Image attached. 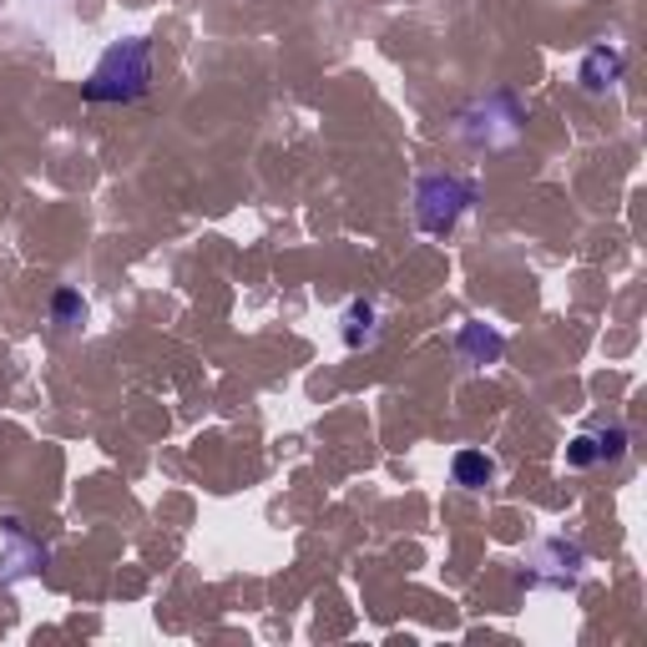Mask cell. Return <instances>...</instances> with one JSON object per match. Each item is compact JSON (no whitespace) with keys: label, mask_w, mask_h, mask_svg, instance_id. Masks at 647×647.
Returning a JSON list of instances; mask_svg holds the SVG:
<instances>
[{"label":"cell","mask_w":647,"mask_h":647,"mask_svg":"<svg viewBox=\"0 0 647 647\" xmlns=\"http://www.w3.org/2000/svg\"><path fill=\"white\" fill-rule=\"evenodd\" d=\"M152 86V46L142 41H117L107 56L97 61L92 82L82 86L86 101H137Z\"/></svg>","instance_id":"6da1fadb"},{"label":"cell","mask_w":647,"mask_h":647,"mask_svg":"<svg viewBox=\"0 0 647 647\" xmlns=\"http://www.w3.org/2000/svg\"><path fill=\"white\" fill-rule=\"evenodd\" d=\"M470 182L455 178V172H430L426 182H420V193H415V218H420V228L426 233H451L455 223H460V213L470 207Z\"/></svg>","instance_id":"7a4b0ae2"},{"label":"cell","mask_w":647,"mask_h":647,"mask_svg":"<svg viewBox=\"0 0 647 647\" xmlns=\"http://www.w3.org/2000/svg\"><path fill=\"white\" fill-rule=\"evenodd\" d=\"M622 51L618 46H592L587 51V61H582V71H577V82H582V92L587 97H602V92H612V86L622 82Z\"/></svg>","instance_id":"3957f363"},{"label":"cell","mask_w":647,"mask_h":647,"mask_svg":"<svg viewBox=\"0 0 647 647\" xmlns=\"http://www.w3.org/2000/svg\"><path fill=\"white\" fill-rule=\"evenodd\" d=\"M455 349H460V359H470V364H496V359L506 355V339H501L491 324H460Z\"/></svg>","instance_id":"277c9868"},{"label":"cell","mask_w":647,"mask_h":647,"mask_svg":"<svg viewBox=\"0 0 647 647\" xmlns=\"http://www.w3.org/2000/svg\"><path fill=\"white\" fill-rule=\"evenodd\" d=\"M451 481L460 486V491H486V486L496 481V460L486 451H455L451 455Z\"/></svg>","instance_id":"5b68a950"},{"label":"cell","mask_w":647,"mask_h":647,"mask_svg":"<svg viewBox=\"0 0 647 647\" xmlns=\"http://www.w3.org/2000/svg\"><path fill=\"white\" fill-rule=\"evenodd\" d=\"M51 324L56 330H82L86 324V299L76 289H56L51 293Z\"/></svg>","instance_id":"8992f818"},{"label":"cell","mask_w":647,"mask_h":647,"mask_svg":"<svg viewBox=\"0 0 647 647\" xmlns=\"http://www.w3.org/2000/svg\"><path fill=\"white\" fill-rule=\"evenodd\" d=\"M370 324H374V309L364 299L355 303V309H349V324H345V345L349 349H359L364 345V339H370Z\"/></svg>","instance_id":"52a82bcc"},{"label":"cell","mask_w":647,"mask_h":647,"mask_svg":"<svg viewBox=\"0 0 647 647\" xmlns=\"http://www.w3.org/2000/svg\"><path fill=\"white\" fill-rule=\"evenodd\" d=\"M597 441V460H622V451H627V426H607L592 435Z\"/></svg>","instance_id":"ba28073f"},{"label":"cell","mask_w":647,"mask_h":647,"mask_svg":"<svg viewBox=\"0 0 647 647\" xmlns=\"http://www.w3.org/2000/svg\"><path fill=\"white\" fill-rule=\"evenodd\" d=\"M566 466H572V470L597 466V441H592V435H577V441L566 445Z\"/></svg>","instance_id":"9c48e42d"}]
</instances>
